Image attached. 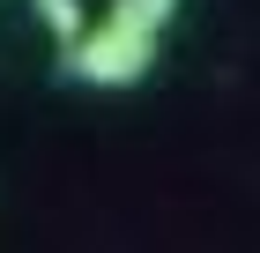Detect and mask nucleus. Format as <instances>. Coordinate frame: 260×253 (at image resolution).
Masks as SVG:
<instances>
[{
  "label": "nucleus",
  "instance_id": "obj_1",
  "mask_svg": "<svg viewBox=\"0 0 260 253\" xmlns=\"http://www.w3.org/2000/svg\"><path fill=\"white\" fill-rule=\"evenodd\" d=\"M179 8L186 0H112L104 22H89V30L67 45L75 82H89V90H134V82L156 67V45H164V30H171Z\"/></svg>",
  "mask_w": 260,
  "mask_h": 253
},
{
  "label": "nucleus",
  "instance_id": "obj_2",
  "mask_svg": "<svg viewBox=\"0 0 260 253\" xmlns=\"http://www.w3.org/2000/svg\"><path fill=\"white\" fill-rule=\"evenodd\" d=\"M30 8H38V22H45V30H52L60 45H75L82 30H89V15H82V0H30Z\"/></svg>",
  "mask_w": 260,
  "mask_h": 253
}]
</instances>
